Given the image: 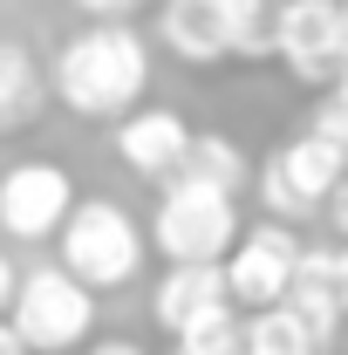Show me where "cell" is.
<instances>
[{"instance_id": "obj_1", "label": "cell", "mask_w": 348, "mask_h": 355, "mask_svg": "<svg viewBox=\"0 0 348 355\" xmlns=\"http://www.w3.org/2000/svg\"><path fill=\"white\" fill-rule=\"evenodd\" d=\"M48 89L69 116L123 123L130 110H143V89H150V42L130 21H96V28L62 42L55 69H48Z\"/></svg>"}, {"instance_id": "obj_2", "label": "cell", "mask_w": 348, "mask_h": 355, "mask_svg": "<svg viewBox=\"0 0 348 355\" xmlns=\"http://www.w3.org/2000/svg\"><path fill=\"white\" fill-rule=\"evenodd\" d=\"M143 239L171 266H218L239 239V198L191 171H177V178H164V198H157Z\"/></svg>"}, {"instance_id": "obj_3", "label": "cell", "mask_w": 348, "mask_h": 355, "mask_svg": "<svg viewBox=\"0 0 348 355\" xmlns=\"http://www.w3.org/2000/svg\"><path fill=\"white\" fill-rule=\"evenodd\" d=\"M7 328L28 355H76L96 335V294L62 266H35V273L14 280Z\"/></svg>"}, {"instance_id": "obj_4", "label": "cell", "mask_w": 348, "mask_h": 355, "mask_svg": "<svg viewBox=\"0 0 348 355\" xmlns=\"http://www.w3.org/2000/svg\"><path fill=\"white\" fill-rule=\"evenodd\" d=\"M62 273H76L89 294L103 287H130L143 273V225L116 198H76V212L62 219Z\"/></svg>"}, {"instance_id": "obj_5", "label": "cell", "mask_w": 348, "mask_h": 355, "mask_svg": "<svg viewBox=\"0 0 348 355\" xmlns=\"http://www.w3.org/2000/svg\"><path fill=\"white\" fill-rule=\"evenodd\" d=\"M342 178H348V157L328 150L314 130H301V137H287V144L260 164V198H266V212H273L280 225H294V219L328 212V198H335Z\"/></svg>"}, {"instance_id": "obj_6", "label": "cell", "mask_w": 348, "mask_h": 355, "mask_svg": "<svg viewBox=\"0 0 348 355\" xmlns=\"http://www.w3.org/2000/svg\"><path fill=\"white\" fill-rule=\"evenodd\" d=\"M294 266H301V239H294L280 219L239 232L232 253L218 260V273H225V301H239V308H253V314L280 308L287 287H294Z\"/></svg>"}, {"instance_id": "obj_7", "label": "cell", "mask_w": 348, "mask_h": 355, "mask_svg": "<svg viewBox=\"0 0 348 355\" xmlns=\"http://www.w3.org/2000/svg\"><path fill=\"white\" fill-rule=\"evenodd\" d=\"M76 212V178L48 157H28V164H7L0 171V232L35 246V239H55L62 219Z\"/></svg>"}, {"instance_id": "obj_8", "label": "cell", "mask_w": 348, "mask_h": 355, "mask_svg": "<svg viewBox=\"0 0 348 355\" xmlns=\"http://www.w3.org/2000/svg\"><path fill=\"white\" fill-rule=\"evenodd\" d=\"M273 55L301 83H335V69H342V0H273Z\"/></svg>"}, {"instance_id": "obj_9", "label": "cell", "mask_w": 348, "mask_h": 355, "mask_svg": "<svg viewBox=\"0 0 348 355\" xmlns=\"http://www.w3.org/2000/svg\"><path fill=\"white\" fill-rule=\"evenodd\" d=\"M191 137L198 130H191L177 110H157V103H150V110H130V116L116 123V157H123L137 178H157V184H164V178L184 171Z\"/></svg>"}, {"instance_id": "obj_10", "label": "cell", "mask_w": 348, "mask_h": 355, "mask_svg": "<svg viewBox=\"0 0 348 355\" xmlns=\"http://www.w3.org/2000/svg\"><path fill=\"white\" fill-rule=\"evenodd\" d=\"M218 314H232L218 266H164V280H157V294H150V321H157L164 335H191V328H205Z\"/></svg>"}, {"instance_id": "obj_11", "label": "cell", "mask_w": 348, "mask_h": 355, "mask_svg": "<svg viewBox=\"0 0 348 355\" xmlns=\"http://www.w3.org/2000/svg\"><path fill=\"white\" fill-rule=\"evenodd\" d=\"M157 42L171 48L177 62H191V69L225 62V55H232L225 0H164V7H157Z\"/></svg>"}, {"instance_id": "obj_12", "label": "cell", "mask_w": 348, "mask_h": 355, "mask_svg": "<svg viewBox=\"0 0 348 355\" xmlns=\"http://www.w3.org/2000/svg\"><path fill=\"white\" fill-rule=\"evenodd\" d=\"M48 103V76L21 42H0V137L28 130Z\"/></svg>"}, {"instance_id": "obj_13", "label": "cell", "mask_w": 348, "mask_h": 355, "mask_svg": "<svg viewBox=\"0 0 348 355\" xmlns=\"http://www.w3.org/2000/svg\"><path fill=\"white\" fill-rule=\"evenodd\" d=\"M239 342H246V355H321L314 335L301 328V314L287 308V301H280V308H260L246 328H239Z\"/></svg>"}, {"instance_id": "obj_14", "label": "cell", "mask_w": 348, "mask_h": 355, "mask_svg": "<svg viewBox=\"0 0 348 355\" xmlns=\"http://www.w3.org/2000/svg\"><path fill=\"white\" fill-rule=\"evenodd\" d=\"M184 171L205 178V184H218V191H232L239 198V184H246V157H239V144L218 130H198L191 137V150H184Z\"/></svg>"}, {"instance_id": "obj_15", "label": "cell", "mask_w": 348, "mask_h": 355, "mask_svg": "<svg viewBox=\"0 0 348 355\" xmlns=\"http://www.w3.org/2000/svg\"><path fill=\"white\" fill-rule=\"evenodd\" d=\"M171 355H246V342H239V321L218 314V321L191 328V335H171Z\"/></svg>"}, {"instance_id": "obj_16", "label": "cell", "mask_w": 348, "mask_h": 355, "mask_svg": "<svg viewBox=\"0 0 348 355\" xmlns=\"http://www.w3.org/2000/svg\"><path fill=\"white\" fill-rule=\"evenodd\" d=\"M307 130L321 137L328 150H342V157H348V103H342V96H321V103H314V123H307Z\"/></svg>"}, {"instance_id": "obj_17", "label": "cell", "mask_w": 348, "mask_h": 355, "mask_svg": "<svg viewBox=\"0 0 348 355\" xmlns=\"http://www.w3.org/2000/svg\"><path fill=\"white\" fill-rule=\"evenodd\" d=\"M69 7H82V14H96V21H123L137 0H69Z\"/></svg>"}, {"instance_id": "obj_18", "label": "cell", "mask_w": 348, "mask_h": 355, "mask_svg": "<svg viewBox=\"0 0 348 355\" xmlns=\"http://www.w3.org/2000/svg\"><path fill=\"white\" fill-rule=\"evenodd\" d=\"M328 219H335V232H342V246H348V178L335 184V198H328Z\"/></svg>"}, {"instance_id": "obj_19", "label": "cell", "mask_w": 348, "mask_h": 355, "mask_svg": "<svg viewBox=\"0 0 348 355\" xmlns=\"http://www.w3.org/2000/svg\"><path fill=\"white\" fill-rule=\"evenodd\" d=\"M335 308L348 314V246H335Z\"/></svg>"}, {"instance_id": "obj_20", "label": "cell", "mask_w": 348, "mask_h": 355, "mask_svg": "<svg viewBox=\"0 0 348 355\" xmlns=\"http://www.w3.org/2000/svg\"><path fill=\"white\" fill-rule=\"evenodd\" d=\"M7 301H14V260L0 253V314H7Z\"/></svg>"}, {"instance_id": "obj_21", "label": "cell", "mask_w": 348, "mask_h": 355, "mask_svg": "<svg viewBox=\"0 0 348 355\" xmlns=\"http://www.w3.org/2000/svg\"><path fill=\"white\" fill-rule=\"evenodd\" d=\"M82 355H143L137 342H96V349H82Z\"/></svg>"}, {"instance_id": "obj_22", "label": "cell", "mask_w": 348, "mask_h": 355, "mask_svg": "<svg viewBox=\"0 0 348 355\" xmlns=\"http://www.w3.org/2000/svg\"><path fill=\"white\" fill-rule=\"evenodd\" d=\"M0 355H28L21 342H14V328H7V321H0Z\"/></svg>"}, {"instance_id": "obj_23", "label": "cell", "mask_w": 348, "mask_h": 355, "mask_svg": "<svg viewBox=\"0 0 348 355\" xmlns=\"http://www.w3.org/2000/svg\"><path fill=\"white\" fill-rule=\"evenodd\" d=\"M328 96H342V103H348V62L335 69V89H328Z\"/></svg>"}, {"instance_id": "obj_24", "label": "cell", "mask_w": 348, "mask_h": 355, "mask_svg": "<svg viewBox=\"0 0 348 355\" xmlns=\"http://www.w3.org/2000/svg\"><path fill=\"white\" fill-rule=\"evenodd\" d=\"M342 62H348V0H342Z\"/></svg>"}]
</instances>
